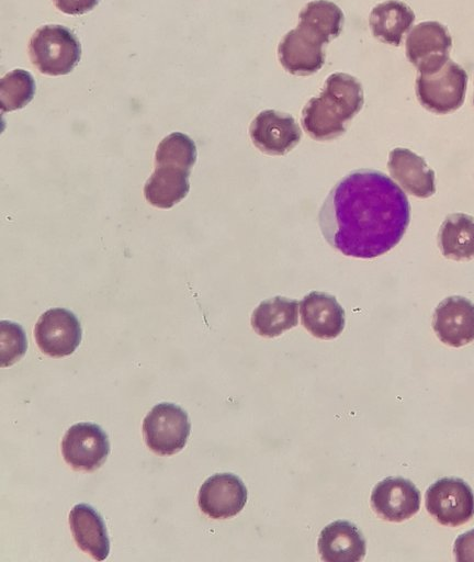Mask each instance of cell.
<instances>
[{
  "instance_id": "18",
  "label": "cell",
  "mask_w": 474,
  "mask_h": 562,
  "mask_svg": "<svg viewBox=\"0 0 474 562\" xmlns=\"http://www.w3.org/2000/svg\"><path fill=\"white\" fill-rule=\"evenodd\" d=\"M69 525L77 546L94 560L110 553V540L103 518L88 504H77L69 513Z\"/></svg>"
},
{
  "instance_id": "5",
  "label": "cell",
  "mask_w": 474,
  "mask_h": 562,
  "mask_svg": "<svg viewBox=\"0 0 474 562\" xmlns=\"http://www.w3.org/2000/svg\"><path fill=\"white\" fill-rule=\"evenodd\" d=\"M467 75L458 64L448 59L440 68L419 72L416 94L420 104L437 114L458 110L464 101Z\"/></svg>"
},
{
  "instance_id": "17",
  "label": "cell",
  "mask_w": 474,
  "mask_h": 562,
  "mask_svg": "<svg viewBox=\"0 0 474 562\" xmlns=\"http://www.w3.org/2000/svg\"><path fill=\"white\" fill-rule=\"evenodd\" d=\"M318 551L327 562H358L365 555V539L352 522L337 520L321 530Z\"/></svg>"
},
{
  "instance_id": "4",
  "label": "cell",
  "mask_w": 474,
  "mask_h": 562,
  "mask_svg": "<svg viewBox=\"0 0 474 562\" xmlns=\"http://www.w3.org/2000/svg\"><path fill=\"white\" fill-rule=\"evenodd\" d=\"M32 64L49 76L69 74L81 57L77 36L63 25H44L32 35L29 46Z\"/></svg>"
},
{
  "instance_id": "3",
  "label": "cell",
  "mask_w": 474,
  "mask_h": 562,
  "mask_svg": "<svg viewBox=\"0 0 474 562\" xmlns=\"http://www.w3.org/2000/svg\"><path fill=\"white\" fill-rule=\"evenodd\" d=\"M361 83L343 72L330 75L319 97L312 98L302 111V126L316 140L342 135L363 105Z\"/></svg>"
},
{
  "instance_id": "14",
  "label": "cell",
  "mask_w": 474,
  "mask_h": 562,
  "mask_svg": "<svg viewBox=\"0 0 474 562\" xmlns=\"http://www.w3.org/2000/svg\"><path fill=\"white\" fill-rule=\"evenodd\" d=\"M432 327L437 337L451 347L474 340V303L463 296L444 299L435 310Z\"/></svg>"
},
{
  "instance_id": "19",
  "label": "cell",
  "mask_w": 474,
  "mask_h": 562,
  "mask_svg": "<svg viewBox=\"0 0 474 562\" xmlns=\"http://www.w3.org/2000/svg\"><path fill=\"white\" fill-rule=\"evenodd\" d=\"M189 176L190 169L171 165L157 166L144 186V195L151 205L170 209L189 193Z\"/></svg>"
},
{
  "instance_id": "2",
  "label": "cell",
  "mask_w": 474,
  "mask_h": 562,
  "mask_svg": "<svg viewBox=\"0 0 474 562\" xmlns=\"http://www.w3.org/2000/svg\"><path fill=\"white\" fill-rule=\"evenodd\" d=\"M298 18V25L280 42L278 57L287 72L308 76L323 67V46L340 34L343 13L334 2L315 0L302 9Z\"/></svg>"
},
{
  "instance_id": "22",
  "label": "cell",
  "mask_w": 474,
  "mask_h": 562,
  "mask_svg": "<svg viewBox=\"0 0 474 562\" xmlns=\"http://www.w3.org/2000/svg\"><path fill=\"white\" fill-rule=\"evenodd\" d=\"M442 255L452 260L474 258V217L464 213L449 215L439 231Z\"/></svg>"
},
{
  "instance_id": "25",
  "label": "cell",
  "mask_w": 474,
  "mask_h": 562,
  "mask_svg": "<svg viewBox=\"0 0 474 562\" xmlns=\"http://www.w3.org/2000/svg\"><path fill=\"white\" fill-rule=\"evenodd\" d=\"M27 344L22 327L15 323L1 322V366L16 362L26 350Z\"/></svg>"
},
{
  "instance_id": "15",
  "label": "cell",
  "mask_w": 474,
  "mask_h": 562,
  "mask_svg": "<svg viewBox=\"0 0 474 562\" xmlns=\"http://www.w3.org/2000/svg\"><path fill=\"white\" fill-rule=\"evenodd\" d=\"M303 326L315 337L334 339L345 327V311L335 296L312 291L300 302Z\"/></svg>"
},
{
  "instance_id": "20",
  "label": "cell",
  "mask_w": 474,
  "mask_h": 562,
  "mask_svg": "<svg viewBox=\"0 0 474 562\" xmlns=\"http://www.w3.org/2000/svg\"><path fill=\"white\" fill-rule=\"evenodd\" d=\"M298 305L297 300L280 295L264 300L255 308L251 326L262 337L280 336L297 325Z\"/></svg>"
},
{
  "instance_id": "24",
  "label": "cell",
  "mask_w": 474,
  "mask_h": 562,
  "mask_svg": "<svg viewBox=\"0 0 474 562\" xmlns=\"http://www.w3.org/2000/svg\"><path fill=\"white\" fill-rule=\"evenodd\" d=\"M35 82L32 75L14 69L1 79V110L3 112L24 108L34 97Z\"/></svg>"
},
{
  "instance_id": "10",
  "label": "cell",
  "mask_w": 474,
  "mask_h": 562,
  "mask_svg": "<svg viewBox=\"0 0 474 562\" xmlns=\"http://www.w3.org/2000/svg\"><path fill=\"white\" fill-rule=\"evenodd\" d=\"M452 38L447 27L436 21L417 24L406 40V55L418 72L440 68L449 58Z\"/></svg>"
},
{
  "instance_id": "13",
  "label": "cell",
  "mask_w": 474,
  "mask_h": 562,
  "mask_svg": "<svg viewBox=\"0 0 474 562\" xmlns=\"http://www.w3.org/2000/svg\"><path fill=\"white\" fill-rule=\"evenodd\" d=\"M420 492L404 477H386L379 482L371 494V505L383 519L404 521L414 516L420 507Z\"/></svg>"
},
{
  "instance_id": "23",
  "label": "cell",
  "mask_w": 474,
  "mask_h": 562,
  "mask_svg": "<svg viewBox=\"0 0 474 562\" xmlns=\"http://www.w3.org/2000/svg\"><path fill=\"white\" fill-rule=\"evenodd\" d=\"M155 161L156 167L171 165L191 170L196 161L195 143L183 133H171L159 143Z\"/></svg>"
},
{
  "instance_id": "8",
  "label": "cell",
  "mask_w": 474,
  "mask_h": 562,
  "mask_svg": "<svg viewBox=\"0 0 474 562\" xmlns=\"http://www.w3.org/2000/svg\"><path fill=\"white\" fill-rule=\"evenodd\" d=\"M61 453L74 470L92 472L104 463L110 453L108 435L97 424H75L63 437Z\"/></svg>"
},
{
  "instance_id": "1",
  "label": "cell",
  "mask_w": 474,
  "mask_h": 562,
  "mask_svg": "<svg viewBox=\"0 0 474 562\" xmlns=\"http://www.w3.org/2000/svg\"><path fill=\"white\" fill-rule=\"evenodd\" d=\"M410 220L405 192L386 175L356 170L330 190L318 223L326 241L345 256L372 259L394 248Z\"/></svg>"
},
{
  "instance_id": "16",
  "label": "cell",
  "mask_w": 474,
  "mask_h": 562,
  "mask_svg": "<svg viewBox=\"0 0 474 562\" xmlns=\"http://www.w3.org/2000/svg\"><path fill=\"white\" fill-rule=\"evenodd\" d=\"M387 167L392 178L407 193L417 198H429L436 192L435 172L425 159L407 148H395L390 153Z\"/></svg>"
},
{
  "instance_id": "27",
  "label": "cell",
  "mask_w": 474,
  "mask_h": 562,
  "mask_svg": "<svg viewBox=\"0 0 474 562\" xmlns=\"http://www.w3.org/2000/svg\"><path fill=\"white\" fill-rule=\"evenodd\" d=\"M100 0H53L58 10L70 15H80L91 11Z\"/></svg>"
},
{
  "instance_id": "6",
  "label": "cell",
  "mask_w": 474,
  "mask_h": 562,
  "mask_svg": "<svg viewBox=\"0 0 474 562\" xmlns=\"http://www.w3.org/2000/svg\"><path fill=\"white\" fill-rule=\"evenodd\" d=\"M191 424L185 411L173 403H159L146 415L143 435L156 454L171 456L181 451L190 436Z\"/></svg>"
},
{
  "instance_id": "21",
  "label": "cell",
  "mask_w": 474,
  "mask_h": 562,
  "mask_svg": "<svg viewBox=\"0 0 474 562\" xmlns=\"http://www.w3.org/2000/svg\"><path fill=\"white\" fill-rule=\"evenodd\" d=\"M414 20L415 14L407 4L398 0H387L372 9L369 23L376 38L398 46Z\"/></svg>"
},
{
  "instance_id": "26",
  "label": "cell",
  "mask_w": 474,
  "mask_h": 562,
  "mask_svg": "<svg viewBox=\"0 0 474 562\" xmlns=\"http://www.w3.org/2000/svg\"><path fill=\"white\" fill-rule=\"evenodd\" d=\"M453 552L460 562L474 561V529L456 538Z\"/></svg>"
},
{
  "instance_id": "7",
  "label": "cell",
  "mask_w": 474,
  "mask_h": 562,
  "mask_svg": "<svg viewBox=\"0 0 474 562\" xmlns=\"http://www.w3.org/2000/svg\"><path fill=\"white\" fill-rule=\"evenodd\" d=\"M426 508L441 525L456 527L474 516V494L459 477H443L426 492Z\"/></svg>"
},
{
  "instance_id": "12",
  "label": "cell",
  "mask_w": 474,
  "mask_h": 562,
  "mask_svg": "<svg viewBox=\"0 0 474 562\" xmlns=\"http://www.w3.org/2000/svg\"><path fill=\"white\" fill-rule=\"evenodd\" d=\"M248 493L242 481L232 473H217L204 481L198 503L201 510L214 519L237 515L247 502Z\"/></svg>"
},
{
  "instance_id": "9",
  "label": "cell",
  "mask_w": 474,
  "mask_h": 562,
  "mask_svg": "<svg viewBox=\"0 0 474 562\" xmlns=\"http://www.w3.org/2000/svg\"><path fill=\"white\" fill-rule=\"evenodd\" d=\"M81 326L76 315L61 307L43 313L34 328L38 348L54 358L74 353L81 341Z\"/></svg>"
},
{
  "instance_id": "11",
  "label": "cell",
  "mask_w": 474,
  "mask_h": 562,
  "mask_svg": "<svg viewBox=\"0 0 474 562\" xmlns=\"http://www.w3.org/2000/svg\"><path fill=\"white\" fill-rule=\"evenodd\" d=\"M249 134L253 145L271 156L285 155L302 137L294 117L275 110L260 112L251 122Z\"/></svg>"
}]
</instances>
